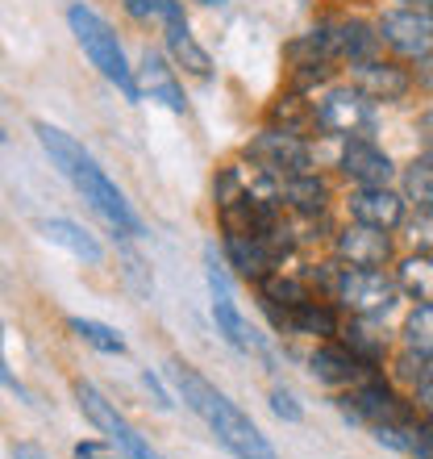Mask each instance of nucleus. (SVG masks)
Returning <instances> with one entry per match:
<instances>
[{
	"label": "nucleus",
	"instance_id": "23",
	"mask_svg": "<svg viewBox=\"0 0 433 459\" xmlns=\"http://www.w3.org/2000/svg\"><path fill=\"white\" fill-rule=\"evenodd\" d=\"M42 234H47L55 247H63V251H72L75 259H84V264H100V242L88 234L84 226H75V221H63V218H50L47 226H42Z\"/></svg>",
	"mask_w": 433,
	"mask_h": 459
},
{
	"label": "nucleus",
	"instance_id": "27",
	"mask_svg": "<svg viewBox=\"0 0 433 459\" xmlns=\"http://www.w3.org/2000/svg\"><path fill=\"white\" fill-rule=\"evenodd\" d=\"M67 326H72L75 334L88 342V347L105 351V355H125V339H121L113 326H105V322H92V317H72Z\"/></svg>",
	"mask_w": 433,
	"mask_h": 459
},
{
	"label": "nucleus",
	"instance_id": "10",
	"mask_svg": "<svg viewBox=\"0 0 433 459\" xmlns=\"http://www.w3.org/2000/svg\"><path fill=\"white\" fill-rule=\"evenodd\" d=\"M350 84L359 88L367 100H404L412 92V72L375 55L367 63H350Z\"/></svg>",
	"mask_w": 433,
	"mask_h": 459
},
{
	"label": "nucleus",
	"instance_id": "4",
	"mask_svg": "<svg viewBox=\"0 0 433 459\" xmlns=\"http://www.w3.org/2000/svg\"><path fill=\"white\" fill-rule=\"evenodd\" d=\"M337 305L354 317H387L400 301L396 276H384L379 267H342L334 276Z\"/></svg>",
	"mask_w": 433,
	"mask_h": 459
},
{
	"label": "nucleus",
	"instance_id": "9",
	"mask_svg": "<svg viewBox=\"0 0 433 459\" xmlns=\"http://www.w3.org/2000/svg\"><path fill=\"white\" fill-rule=\"evenodd\" d=\"M379 38L396 50L400 59H429L433 55V13L425 9H387L379 17Z\"/></svg>",
	"mask_w": 433,
	"mask_h": 459
},
{
	"label": "nucleus",
	"instance_id": "8",
	"mask_svg": "<svg viewBox=\"0 0 433 459\" xmlns=\"http://www.w3.org/2000/svg\"><path fill=\"white\" fill-rule=\"evenodd\" d=\"M246 159L259 163L263 171H271V176H279V180L301 176V171H313V151H309V143H304L301 134L276 130V126H267L259 138H250Z\"/></svg>",
	"mask_w": 433,
	"mask_h": 459
},
{
	"label": "nucleus",
	"instance_id": "24",
	"mask_svg": "<svg viewBox=\"0 0 433 459\" xmlns=\"http://www.w3.org/2000/svg\"><path fill=\"white\" fill-rule=\"evenodd\" d=\"M342 347L354 351L367 368H375V363L384 359L387 342H384V334H379V330H371V317H354V322L342 330Z\"/></svg>",
	"mask_w": 433,
	"mask_h": 459
},
{
	"label": "nucleus",
	"instance_id": "14",
	"mask_svg": "<svg viewBox=\"0 0 433 459\" xmlns=\"http://www.w3.org/2000/svg\"><path fill=\"white\" fill-rule=\"evenodd\" d=\"M208 284H213V322H216V334H221L229 347L246 351V355H259V351H263V342L254 339L250 322L238 314V305H233V297H229V289H225V276H221L216 267L208 272Z\"/></svg>",
	"mask_w": 433,
	"mask_h": 459
},
{
	"label": "nucleus",
	"instance_id": "17",
	"mask_svg": "<svg viewBox=\"0 0 433 459\" xmlns=\"http://www.w3.org/2000/svg\"><path fill=\"white\" fill-rule=\"evenodd\" d=\"M138 92H142V97H150V100H158V105H167L171 113L188 109L175 67H167V59H163V55H155V50H146V55H142V67H138Z\"/></svg>",
	"mask_w": 433,
	"mask_h": 459
},
{
	"label": "nucleus",
	"instance_id": "11",
	"mask_svg": "<svg viewBox=\"0 0 433 459\" xmlns=\"http://www.w3.org/2000/svg\"><path fill=\"white\" fill-rule=\"evenodd\" d=\"M334 251L346 267H384L396 247H392V234L375 226H362V221H350L346 230H337Z\"/></svg>",
	"mask_w": 433,
	"mask_h": 459
},
{
	"label": "nucleus",
	"instance_id": "3",
	"mask_svg": "<svg viewBox=\"0 0 433 459\" xmlns=\"http://www.w3.org/2000/svg\"><path fill=\"white\" fill-rule=\"evenodd\" d=\"M67 22H72L75 42L84 47V55L92 59V67L105 75L108 84L117 88L125 100H142V92H138V75H133V67L125 63V50H121L113 25H108L97 9H88V4H72V9H67Z\"/></svg>",
	"mask_w": 433,
	"mask_h": 459
},
{
	"label": "nucleus",
	"instance_id": "29",
	"mask_svg": "<svg viewBox=\"0 0 433 459\" xmlns=\"http://www.w3.org/2000/svg\"><path fill=\"white\" fill-rule=\"evenodd\" d=\"M125 9H130L138 22H167L171 13L180 9V0H125Z\"/></svg>",
	"mask_w": 433,
	"mask_h": 459
},
{
	"label": "nucleus",
	"instance_id": "39",
	"mask_svg": "<svg viewBox=\"0 0 433 459\" xmlns=\"http://www.w3.org/2000/svg\"><path fill=\"white\" fill-rule=\"evenodd\" d=\"M400 9H425V4H433V0H396Z\"/></svg>",
	"mask_w": 433,
	"mask_h": 459
},
{
	"label": "nucleus",
	"instance_id": "7",
	"mask_svg": "<svg viewBox=\"0 0 433 459\" xmlns=\"http://www.w3.org/2000/svg\"><path fill=\"white\" fill-rule=\"evenodd\" d=\"M75 401H80V410L88 413V422L97 426V430H105L108 443H113V447H117L125 459H163L142 435H138V430H133L130 422H125V418H121L117 405H113V401H108L97 385L80 380V385H75Z\"/></svg>",
	"mask_w": 433,
	"mask_h": 459
},
{
	"label": "nucleus",
	"instance_id": "16",
	"mask_svg": "<svg viewBox=\"0 0 433 459\" xmlns=\"http://www.w3.org/2000/svg\"><path fill=\"white\" fill-rule=\"evenodd\" d=\"M163 38H167V55L175 59V67H183V72L196 75V80H208V75H213V59H208V50L192 38L183 9H175L167 22H163Z\"/></svg>",
	"mask_w": 433,
	"mask_h": 459
},
{
	"label": "nucleus",
	"instance_id": "2",
	"mask_svg": "<svg viewBox=\"0 0 433 459\" xmlns=\"http://www.w3.org/2000/svg\"><path fill=\"white\" fill-rule=\"evenodd\" d=\"M171 380H175V388H180L183 405L200 418V422L208 426L216 435V443L229 451L233 459H276V447L267 443V435L259 430V426L246 418V413L233 405V401L221 393V388H213L205 380V376L196 372L192 363H171Z\"/></svg>",
	"mask_w": 433,
	"mask_h": 459
},
{
	"label": "nucleus",
	"instance_id": "20",
	"mask_svg": "<svg viewBox=\"0 0 433 459\" xmlns=\"http://www.w3.org/2000/svg\"><path fill=\"white\" fill-rule=\"evenodd\" d=\"M329 30H334V50L337 59L346 63H367L379 55V30L375 25H367L362 17H350V22H329Z\"/></svg>",
	"mask_w": 433,
	"mask_h": 459
},
{
	"label": "nucleus",
	"instance_id": "26",
	"mask_svg": "<svg viewBox=\"0 0 433 459\" xmlns=\"http://www.w3.org/2000/svg\"><path fill=\"white\" fill-rule=\"evenodd\" d=\"M271 121H276V130H288V134H301L309 126H317L313 121V105L301 97V92H288V97H279L276 100V109H271Z\"/></svg>",
	"mask_w": 433,
	"mask_h": 459
},
{
	"label": "nucleus",
	"instance_id": "37",
	"mask_svg": "<svg viewBox=\"0 0 433 459\" xmlns=\"http://www.w3.org/2000/svg\"><path fill=\"white\" fill-rule=\"evenodd\" d=\"M417 401H421L425 410L433 413V376H429V380H425V385H417Z\"/></svg>",
	"mask_w": 433,
	"mask_h": 459
},
{
	"label": "nucleus",
	"instance_id": "22",
	"mask_svg": "<svg viewBox=\"0 0 433 459\" xmlns=\"http://www.w3.org/2000/svg\"><path fill=\"white\" fill-rule=\"evenodd\" d=\"M396 289L417 305H433V255L417 251L396 267Z\"/></svg>",
	"mask_w": 433,
	"mask_h": 459
},
{
	"label": "nucleus",
	"instance_id": "30",
	"mask_svg": "<svg viewBox=\"0 0 433 459\" xmlns=\"http://www.w3.org/2000/svg\"><path fill=\"white\" fill-rule=\"evenodd\" d=\"M429 363L433 359H425V355H417V351H404V355L396 359V376L400 380H412V385H425V380L433 376Z\"/></svg>",
	"mask_w": 433,
	"mask_h": 459
},
{
	"label": "nucleus",
	"instance_id": "34",
	"mask_svg": "<svg viewBox=\"0 0 433 459\" xmlns=\"http://www.w3.org/2000/svg\"><path fill=\"white\" fill-rule=\"evenodd\" d=\"M412 84L421 92H433V55L429 59H417V72H412Z\"/></svg>",
	"mask_w": 433,
	"mask_h": 459
},
{
	"label": "nucleus",
	"instance_id": "15",
	"mask_svg": "<svg viewBox=\"0 0 433 459\" xmlns=\"http://www.w3.org/2000/svg\"><path fill=\"white\" fill-rule=\"evenodd\" d=\"M350 209V221H362V226H375V230H392L404 226V196L392 193V188H359V193H350L346 201Z\"/></svg>",
	"mask_w": 433,
	"mask_h": 459
},
{
	"label": "nucleus",
	"instance_id": "25",
	"mask_svg": "<svg viewBox=\"0 0 433 459\" xmlns=\"http://www.w3.org/2000/svg\"><path fill=\"white\" fill-rule=\"evenodd\" d=\"M404 201L417 209H433V155H417L404 168Z\"/></svg>",
	"mask_w": 433,
	"mask_h": 459
},
{
	"label": "nucleus",
	"instance_id": "36",
	"mask_svg": "<svg viewBox=\"0 0 433 459\" xmlns=\"http://www.w3.org/2000/svg\"><path fill=\"white\" fill-rule=\"evenodd\" d=\"M417 134H421L425 151H429V155H433V109H429V113H421V117H417Z\"/></svg>",
	"mask_w": 433,
	"mask_h": 459
},
{
	"label": "nucleus",
	"instance_id": "40",
	"mask_svg": "<svg viewBox=\"0 0 433 459\" xmlns=\"http://www.w3.org/2000/svg\"><path fill=\"white\" fill-rule=\"evenodd\" d=\"M200 4H225V0H200Z\"/></svg>",
	"mask_w": 433,
	"mask_h": 459
},
{
	"label": "nucleus",
	"instance_id": "13",
	"mask_svg": "<svg viewBox=\"0 0 433 459\" xmlns=\"http://www.w3.org/2000/svg\"><path fill=\"white\" fill-rule=\"evenodd\" d=\"M342 405H346V413H354L359 422H375V426H387V422H400V418H404V405L396 401V393H392L384 380H375V376L350 385Z\"/></svg>",
	"mask_w": 433,
	"mask_h": 459
},
{
	"label": "nucleus",
	"instance_id": "21",
	"mask_svg": "<svg viewBox=\"0 0 433 459\" xmlns=\"http://www.w3.org/2000/svg\"><path fill=\"white\" fill-rule=\"evenodd\" d=\"M271 317H276L279 326H288L292 334H321V339H329V334H337V317L329 305H321L317 297H309V301L292 305V309H271Z\"/></svg>",
	"mask_w": 433,
	"mask_h": 459
},
{
	"label": "nucleus",
	"instance_id": "33",
	"mask_svg": "<svg viewBox=\"0 0 433 459\" xmlns=\"http://www.w3.org/2000/svg\"><path fill=\"white\" fill-rule=\"evenodd\" d=\"M271 410H276L279 418H288V422H301V405H296L288 393H271Z\"/></svg>",
	"mask_w": 433,
	"mask_h": 459
},
{
	"label": "nucleus",
	"instance_id": "38",
	"mask_svg": "<svg viewBox=\"0 0 433 459\" xmlns=\"http://www.w3.org/2000/svg\"><path fill=\"white\" fill-rule=\"evenodd\" d=\"M13 459H47V455L38 447H30V443H17V447H13Z\"/></svg>",
	"mask_w": 433,
	"mask_h": 459
},
{
	"label": "nucleus",
	"instance_id": "19",
	"mask_svg": "<svg viewBox=\"0 0 433 459\" xmlns=\"http://www.w3.org/2000/svg\"><path fill=\"white\" fill-rule=\"evenodd\" d=\"M309 363H313V376L325 380V385H359V380L371 376V368H367L354 351L342 347V342H325V347H317Z\"/></svg>",
	"mask_w": 433,
	"mask_h": 459
},
{
	"label": "nucleus",
	"instance_id": "12",
	"mask_svg": "<svg viewBox=\"0 0 433 459\" xmlns=\"http://www.w3.org/2000/svg\"><path fill=\"white\" fill-rule=\"evenodd\" d=\"M337 168H342V176H346V180L359 184V188H384V184L396 176V168H392L387 151H379L371 138H346Z\"/></svg>",
	"mask_w": 433,
	"mask_h": 459
},
{
	"label": "nucleus",
	"instance_id": "31",
	"mask_svg": "<svg viewBox=\"0 0 433 459\" xmlns=\"http://www.w3.org/2000/svg\"><path fill=\"white\" fill-rule=\"evenodd\" d=\"M409 238L417 251L433 255V209H417V218L409 221Z\"/></svg>",
	"mask_w": 433,
	"mask_h": 459
},
{
	"label": "nucleus",
	"instance_id": "18",
	"mask_svg": "<svg viewBox=\"0 0 433 459\" xmlns=\"http://www.w3.org/2000/svg\"><path fill=\"white\" fill-rule=\"evenodd\" d=\"M279 205H288L301 218H321L325 209H329V184L317 171L288 176V180H279Z\"/></svg>",
	"mask_w": 433,
	"mask_h": 459
},
{
	"label": "nucleus",
	"instance_id": "35",
	"mask_svg": "<svg viewBox=\"0 0 433 459\" xmlns=\"http://www.w3.org/2000/svg\"><path fill=\"white\" fill-rule=\"evenodd\" d=\"M0 342H4V326H0ZM0 385H4V388H13V393H21V397H25V388L17 385V376H13L9 368H4V351H0Z\"/></svg>",
	"mask_w": 433,
	"mask_h": 459
},
{
	"label": "nucleus",
	"instance_id": "28",
	"mask_svg": "<svg viewBox=\"0 0 433 459\" xmlns=\"http://www.w3.org/2000/svg\"><path fill=\"white\" fill-rule=\"evenodd\" d=\"M404 347L433 359V305H417L404 322Z\"/></svg>",
	"mask_w": 433,
	"mask_h": 459
},
{
	"label": "nucleus",
	"instance_id": "5",
	"mask_svg": "<svg viewBox=\"0 0 433 459\" xmlns=\"http://www.w3.org/2000/svg\"><path fill=\"white\" fill-rule=\"evenodd\" d=\"M288 251H292V234L284 221L276 230H267V234H225L229 267L242 280H250V284H263L271 272H279V259Z\"/></svg>",
	"mask_w": 433,
	"mask_h": 459
},
{
	"label": "nucleus",
	"instance_id": "6",
	"mask_svg": "<svg viewBox=\"0 0 433 459\" xmlns=\"http://www.w3.org/2000/svg\"><path fill=\"white\" fill-rule=\"evenodd\" d=\"M313 121L317 130L334 134V138H367L375 126V109L354 84H342V88H325L313 100Z\"/></svg>",
	"mask_w": 433,
	"mask_h": 459
},
{
	"label": "nucleus",
	"instance_id": "1",
	"mask_svg": "<svg viewBox=\"0 0 433 459\" xmlns=\"http://www.w3.org/2000/svg\"><path fill=\"white\" fill-rule=\"evenodd\" d=\"M34 134H38V143H42V151L50 155V163H55V168H59L63 176L75 184V193H80L88 205L97 209L105 226H113L117 234H130V238H133V234H142V218L130 209L125 193L108 180L105 168L88 155L84 146L75 143L72 134L59 130V126H50V121H38Z\"/></svg>",
	"mask_w": 433,
	"mask_h": 459
},
{
	"label": "nucleus",
	"instance_id": "32",
	"mask_svg": "<svg viewBox=\"0 0 433 459\" xmlns=\"http://www.w3.org/2000/svg\"><path fill=\"white\" fill-rule=\"evenodd\" d=\"M72 459H117V447L105 438H88V443H75Z\"/></svg>",
	"mask_w": 433,
	"mask_h": 459
}]
</instances>
